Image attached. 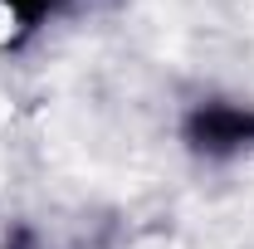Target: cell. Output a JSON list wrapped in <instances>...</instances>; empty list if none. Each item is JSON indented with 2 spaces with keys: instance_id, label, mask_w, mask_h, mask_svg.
Listing matches in <instances>:
<instances>
[{
  "instance_id": "1",
  "label": "cell",
  "mask_w": 254,
  "mask_h": 249,
  "mask_svg": "<svg viewBox=\"0 0 254 249\" xmlns=\"http://www.w3.org/2000/svg\"><path fill=\"white\" fill-rule=\"evenodd\" d=\"M186 142L205 156H230L254 142V108L240 103H205L186 123Z\"/></svg>"
},
{
  "instance_id": "2",
  "label": "cell",
  "mask_w": 254,
  "mask_h": 249,
  "mask_svg": "<svg viewBox=\"0 0 254 249\" xmlns=\"http://www.w3.org/2000/svg\"><path fill=\"white\" fill-rule=\"evenodd\" d=\"M0 5H5V10H10L20 25H39V20H44L59 0H0Z\"/></svg>"
}]
</instances>
